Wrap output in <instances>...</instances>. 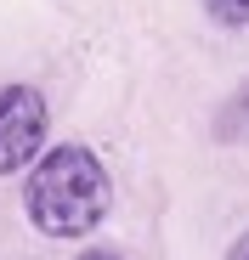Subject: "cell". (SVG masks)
<instances>
[{
    "label": "cell",
    "instance_id": "6da1fadb",
    "mask_svg": "<svg viewBox=\"0 0 249 260\" xmlns=\"http://www.w3.org/2000/svg\"><path fill=\"white\" fill-rule=\"evenodd\" d=\"M113 209V181H108V164L79 147V142H57L28 164V181H23V215L40 238H57V243H79L91 238Z\"/></svg>",
    "mask_w": 249,
    "mask_h": 260
},
{
    "label": "cell",
    "instance_id": "7a4b0ae2",
    "mask_svg": "<svg viewBox=\"0 0 249 260\" xmlns=\"http://www.w3.org/2000/svg\"><path fill=\"white\" fill-rule=\"evenodd\" d=\"M46 124H51V113L34 85H23V79L0 85V176H17L46 153Z\"/></svg>",
    "mask_w": 249,
    "mask_h": 260
},
{
    "label": "cell",
    "instance_id": "3957f363",
    "mask_svg": "<svg viewBox=\"0 0 249 260\" xmlns=\"http://www.w3.org/2000/svg\"><path fill=\"white\" fill-rule=\"evenodd\" d=\"M210 136L221 142V147H249V79L238 85V91L215 108V119H210Z\"/></svg>",
    "mask_w": 249,
    "mask_h": 260
},
{
    "label": "cell",
    "instance_id": "277c9868",
    "mask_svg": "<svg viewBox=\"0 0 249 260\" xmlns=\"http://www.w3.org/2000/svg\"><path fill=\"white\" fill-rule=\"evenodd\" d=\"M204 12L221 28H249V0H204Z\"/></svg>",
    "mask_w": 249,
    "mask_h": 260
},
{
    "label": "cell",
    "instance_id": "5b68a950",
    "mask_svg": "<svg viewBox=\"0 0 249 260\" xmlns=\"http://www.w3.org/2000/svg\"><path fill=\"white\" fill-rule=\"evenodd\" d=\"M74 260H131V254H124V249H102V243H97V249H79Z\"/></svg>",
    "mask_w": 249,
    "mask_h": 260
},
{
    "label": "cell",
    "instance_id": "8992f818",
    "mask_svg": "<svg viewBox=\"0 0 249 260\" xmlns=\"http://www.w3.org/2000/svg\"><path fill=\"white\" fill-rule=\"evenodd\" d=\"M227 260H249V232H238V243L227 249Z\"/></svg>",
    "mask_w": 249,
    "mask_h": 260
}]
</instances>
